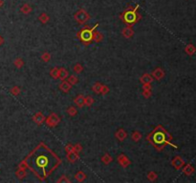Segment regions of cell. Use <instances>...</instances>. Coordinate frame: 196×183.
Instances as JSON below:
<instances>
[{"label":"cell","instance_id":"obj_1","mask_svg":"<svg viewBox=\"0 0 196 183\" xmlns=\"http://www.w3.org/2000/svg\"><path fill=\"white\" fill-rule=\"evenodd\" d=\"M138 8V7H137ZM137 8H136V10H137ZM136 10H128L126 11V13H124V21L127 22V23H134L136 20H137V13H136Z\"/></svg>","mask_w":196,"mask_h":183},{"label":"cell","instance_id":"obj_2","mask_svg":"<svg viewBox=\"0 0 196 183\" xmlns=\"http://www.w3.org/2000/svg\"><path fill=\"white\" fill-rule=\"evenodd\" d=\"M88 17H89L88 13L83 10H81L76 14V18H77V20H79V22H84L85 20L88 19Z\"/></svg>","mask_w":196,"mask_h":183},{"label":"cell","instance_id":"obj_3","mask_svg":"<svg viewBox=\"0 0 196 183\" xmlns=\"http://www.w3.org/2000/svg\"><path fill=\"white\" fill-rule=\"evenodd\" d=\"M81 39L82 40H90V39H92V33H91V31H89V30L82 31Z\"/></svg>","mask_w":196,"mask_h":183},{"label":"cell","instance_id":"obj_4","mask_svg":"<svg viewBox=\"0 0 196 183\" xmlns=\"http://www.w3.org/2000/svg\"><path fill=\"white\" fill-rule=\"evenodd\" d=\"M68 75V73L67 71L65 70V69H61L60 71H59V73H58V77L60 79H65Z\"/></svg>","mask_w":196,"mask_h":183},{"label":"cell","instance_id":"obj_5","mask_svg":"<svg viewBox=\"0 0 196 183\" xmlns=\"http://www.w3.org/2000/svg\"><path fill=\"white\" fill-rule=\"evenodd\" d=\"M154 139H155V141L156 142H158V143H161V142H163L164 141V136H163V134H157L156 136H154Z\"/></svg>","mask_w":196,"mask_h":183},{"label":"cell","instance_id":"obj_6","mask_svg":"<svg viewBox=\"0 0 196 183\" xmlns=\"http://www.w3.org/2000/svg\"><path fill=\"white\" fill-rule=\"evenodd\" d=\"M50 120L52 121L53 124H56V123L58 122V116H56V114H52V116H50Z\"/></svg>","mask_w":196,"mask_h":183},{"label":"cell","instance_id":"obj_7","mask_svg":"<svg viewBox=\"0 0 196 183\" xmlns=\"http://www.w3.org/2000/svg\"><path fill=\"white\" fill-rule=\"evenodd\" d=\"M58 73H59V71L58 70V69H54V70L51 71V75H53L54 78H58Z\"/></svg>","mask_w":196,"mask_h":183},{"label":"cell","instance_id":"obj_8","mask_svg":"<svg viewBox=\"0 0 196 183\" xmlns=\"http://www.w3.org/2000/svg\"><path fill=\"white\" fill-rule=\"evenodd\" d=\"M21 11H23V13H29V11H31V7L29 5H24L21 9Z\"/></svg>","mask_w":196,"mask_h":183},{"label":"cell","instance_id":"obj_9","mask_svg":"<svg viewBox=\"0 0 196 183\" xmlns=\"http://www.w3.org/2000/svg\"><path fill=\"white\" fill-rule=\"evenodd\" d=\"M142 80H143V81H144V83H150V82H151L152 78H151V77H150L149 75H144Z\"/></svg>","mask_w":196,"mask_h":183},{"label":"cell","instance_id":"obj_10","mask_svg":"<svg viewBox=\"0 0 196 183\" xmlns=\"http://www.w3.org/2000/svg\"><path fill=\"white\" fill-rule=\"evenodd\" d=\"M69 88H70V86H69V84H68L67 82H63V83H62L61 89H62V90H63V91L66 92V91L69 90Z\"/></svg>","mask_w":196,"mask_h":183},{"label":"cell","instance_id":"obj_11","mask_svg":"<svg viewBox=\"0 0 196 183\" xmlns=\"http://www.w3.org/2000/svg\"><path fill=\"white\" fill-rule=\"evenodd\" d=\"M36 119H38V124H40V122L43 120V116H41V114H38V116H36Z\"/></svg>","mask_w":196,"mask_h":183},{"label":"cell","instance_id":"obj_12","mask_svg":"<svg viewBox=\"0 0 196 183\" xmlns=\"http://www.w3.org/2000/svg\"><path fill=\"white\" fill-rule=\"evenodd\" d=\"M40 19L43 22H45V21H47V20H48V16L46 15V14H41V15H40Z\"/></svg>","mask_w":196,"mask_h":183},{"label":"cell","instance_id":"obj_13","mask_svg":"<svg viewBox=\"0 0 196 183\" xmlns=\"http://www.w3.org/2000/svg\"><path fill=\"white\" fill-rule=\"evenodd\" d=\"M2 43H3V38H2V37H0V45H1Z\"/></svg>","mask_w":196,"mask_h":183},{"label":"cell","instance_id":"obj_14","mask_svg":"<svg viewBox=\"0 0 196 183\" xmlns=\"http://www.w3.org/2000/svg\"><path fill=\"white\" fill-rule=\"evenodd\" d=\"M2 5H3V1H2V0H0V7H1Z\"/></svg>","mask_w":196,"mask_h":183}]
</instances>
